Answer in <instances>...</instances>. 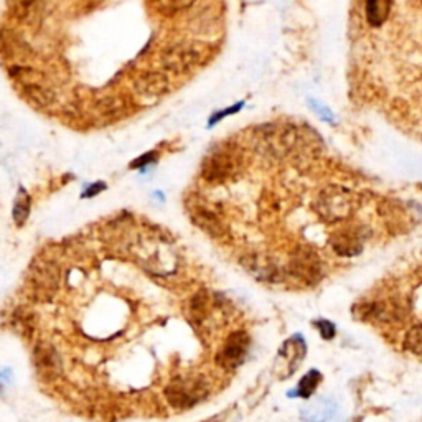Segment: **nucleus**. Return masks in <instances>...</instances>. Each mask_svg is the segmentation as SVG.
<instances>
[{"instance_id":"obj_1","label":"nucleus","mask_w":422,"mask_h":422,"mask_svg":"<svg viewBox=\"0 0 422 422\" xmlns=\"http://www.w3.org/2000/svg\"><path fill=\"white\" fill-rule=\"evenodd\" d=\"M354 195L347 188L331 187L318 195L315 211L323 221L338 223L350 218L354 211Z\"/></svg>"},{"instance_id":"obj_2","label":"nucleus","mask_w":422,"mask_h":422,"mask_svg":"<svg viewBox=\"0 0 422 422\" xmlns=\"http://www.w3.org/2000/svg\"><path fill=\"white\" fill-rule=\"evenodd\" d=\"M208 394V384L205 380L180 378L165 388V398L169 404L178 411H187L203 401Z\"/></svg>"},{"instance_id":"obj_3","label":"nucleus","mask_w":422,"mask_h":422,"mask_svg":"<svg viewBox=\"0 0 422 422\" xmlns=\"http://www.w3.org/2000/svg\"><path fill=\"white\" fill-rule=\"evenodd\" d=\"M240 169L236 152L231 147L211 150L201 165V175L208 183H223L233 178Z\"/></svg>"},{"instance_id":"obj_4","label":"nucleus","mask_w":422,"mask_h":422,"mask_svg":"<svg viewBox=\"0 0 422 422\" xmlns=\"http://www.w3.org/2000/svg\"><path fill=\"white\" fill-rule=\"evenodd\" d=\"M205 60V50L195 43H177L162 53V65L172 73H187Z\"/></svg>"},{"instance_id":"obj_5","label":"nucleus","mask_w":422,"mask_h":422,"mask_svg":"<svg viewBox=\"0 0 422 422\" xmlns=\"http://www.w3.org/2000/svg\"><path fill=\"white\" fill-rule=\"evenodd\" d=\"M305 353H307V343L302 335L295 334L286 340L277 353L276 361V371L279 373L281 380L289 378L299 370V366L305 360Z\"/></svg>"},{"instance_id":"obj_6","label":"nucleus","mask_w":422,"mask_h":422,"mask_svg":"<svg viewBox=\"0 0 422 422\" xmlns=\"http://www.w3.org/2000/svg\"><path fill=\"white\" fill-rule=\"evenodd\" d=\"M60 267L53 263H38L31 267V289L38 300H50L60 287Z\"/></svg>"},{"instance_id":"obj_7","label":"nucleus","mask_w":422,"mask_h":422,"mask_svg":"<svg viewBox=\"0 0 422 422\" xmlns=\"http://www.w3.org/2000/svg\"><path fill=\"white\" fill-rule=\"evenodd\" d=\"M251 348V338L246 331L237 330L224 342L223 348L217 354V363L223 370H236L244 363Z\"/></svg>"},{"instance_id":"obj_8","label":"nucleus","mask_w":422,"mask_h":422,"mask_svg":"<svg viewBox=\"0 0 422 422\" xmlns=\"http://www.w3.org/2000/svg\"><path fill=\"white\" fill-rule=\"evenodd\" d=\"M290 269L299 279L315 284L322 277V263L312 249H299L292 256Z\"/></svg>"},{"instance_id":"obj_9","label":"nucleus","mask_w":422,"mask_h":422,"mask_svg":"<svg viewBox=\"0 0 422 422\" xmlns=\"http://www.w3.org/2000/svg\"><path fill=\"white\" fill-rule=\"evenodd\" d=\"M35 366L40 376H43L45 380H55L61 375V360L60 354L52 345L48 343H40L35 347L33 353Z\"/></svg>"},{"instance_id":"obj_10","label":"nucleus","mask_w":422,"mask_h":422,"mask_svg":"<svg viewBox=\"0 0 422 422\" xmlns=\"http://www.w3.org/2000/svg\"><path fill=\"white\" fill-rule=\"evenodd\" d=\"M336 412H338V404L335 399L323 396L304 406L300 411V419L304 422H329L334 419Z\"/></svg>"},{"instance_id":"obj_11","label":"nucleus","mask_w":422,"mask_h":422,"mask_svg":"<svg viewBox=\"0 0 422 422\" xmlns=\"http://www.w3.org/2000/svg\"><path fill=\"white\" fill-rule=\"evenodd\" d=\"M192 219L195 221L196 226L201 230L210 233L213 236H221L224 233V224L218 213L208 205H193L192 206Z\"/></svg>"},{"instance_id":"obj_12","label":"nucleus","mask_w":422,"mask_h":422,"mask_svg":"<svg viewBox=\"0 0 422 422\" xmlns=\"http://www.w3.org/2000/svg\"><path fill=\"white\" fill-rule=\"evenodd\" d=\"M134 89L143 97H159L169 93L170 83L167 76L160 73H143L134 83Z\"/></svg>"},{"instance_id":"obj_13","label":"nucleus","mask_w":422,"mask_h":422,"mask_svg":"<svg viewBox=\"0 0 422 422\" xmlns=\"http://www.w3.org/2000/svg\"><path fill=\"white\" fill-rule=\"evenodd\" d=\"M363 237L360 235V231L357 230H347V231H340L336 235L331 236V248L335 249L336 254L340 256H357L361 253L363 249Z\"/></svg>"},{"instance_id":"obj_14","label":"nucleus","mask_w":422,"mask_h":422,"mask_svg":"<svg viewBox=\"0 0 422 422\" xmlns=\"http://www.w3.org/2000/svg\"><path fill=\"white\" fill-rule=\"evenodd\" d=\"M366 315L373 318V320H378L383 323H394L399 318H403V312L399 311L396 304H388V302H373L368 307Z\"/></svg>"},{"instance_id":"obj_15","label":"nucleus","mask_w":422,"mask_h":422,"mask_svg":"<svg viewBox=\"0 0 422 422\" xmlns=\"http://www.w3.org/2000/svg\"><path fill=\"white\" fill-rule=\"evenodd\" d=\"M391 0H366V19L373 26L383 25L391 13Z\"/></svg>"},{"instance_id":"obj_16","label":"nucleus","mask_w":422,"mask_h":422,"mask_svg":"<svg viewBox=\"0 0 422 422\" xmlns=\"http://www.w3.org/2000/svg\"><path fill=\"white\" fill-rule=\"evenodd\" d=\"M24 93L29 100L38 107H50L55 102V94L50 88H45L37 83H25Z\"/></svg>"},{"instance_id":"obj_17","label":"nucleus","mask_w":422,"mask_h":422,"mask_svg":"<svg viewBox=\"0 0 422 422\" xmlns=\"http://www.w3.org/2000/svg\"><path fill=\"white\" fill-rule=\"evenodd\" d=\"M322 381V373L318 370H311L307 375H304V378L299 381L297 388L294 391H289V398H304L308 399L315 393Z\"/></svg>"},{"instance_id":"obj_18","label":"nucleus","mask_w":422,"mask_h":422,"mask_svg":"<svg viewBox=\"0 0 422 422\" xmlns=\"http://www.w3.org/2000/svg\"><path fill=\"white\" fill-rule=\"evenodd\" d=\"M40 10H42V3L40 0H19L13 7V13L22 22H33L38 19Z\"/></svg>"},{"instance_id":"obj_19","label":"nucleus","mask_w":422,"mask_h":422,"mask_svg":"<svg viewBox=\"0 0 422 422\" xmlns=\"http://www.w3.org/2000/svg\"><path fill=\"white\" fill-rule=\"evenodd\" d=\"M96 109H97V114H100L101 119L109 120V119L118 118L120 112L124 111V102L120 101L119 97L109 96L97 102Z\"/></svg>"},{"instance_id":"obj_20","label":"nucleus","mask_w":422,"mask_h":422,"mask_svg":"<svg viewBox=\"0 0 422 422\" xmlns=\"http://www.w3.org/2000/svg\"><path fill=\"white\" fill-rule=\"evenodd\" d=\"M30 214V196L25 190H20L19 196H17L15 205H13V221L17 226H22L26 221Z\"/></svg>"},{"instance_id":"obj_21","label":"nucleus","mask_w":422,"mask_h":422,"mask_svg":"<svg viewBox=\"0 0 422 422\" xmlns=\"http://www.w3.org/2000/svg\"><path fill=\"white\" fill-rule=\"evenodd\" d=\"M404 345L416 357H422V323L411 327L404 338Z\"/></svg>"},{"instance_id":"obj_22","label":"nucleus","mask_w":422,"mask_h":422,"mask_svg":"<svg viewBox=\"0 0 422 422\" xmlns=\"http://www.w3.org/2000/svg\"><path fill=\"white\" fill-rule=\"evenodd\" d=\"M157 7L165 15H175V13L187 10L195 3V0H155Z\"/></svg>"},{"instance_id":"obj_23","label":"nucleus","mask_w":422,"mask_h":422,"mask_svg":"<svg viewBox=\"0 0 422 422\" xmlns=\"http://www.w3.org/2000/svg\"><path fill=\"white\" fill-rule=\"evenodd\" d=\"M315 327L318 329V334L323 340H334L336 335V327L334 322L325 320V318H320V320H315Z\"/></svg>"},{"instance_id":"obj_24","label":"nucleus","mask_w":422,"mask_h":422,"mask_svg":"<svg viewBox=\"0 0 422 422\" xmlns=\"http://www.w3.org/2000/svg\"><path fill=\"white\" fill-rule=\"evenodd\" d=\"M311 106L317 111V114L320 116L323 120L335 124V116H334V112L329 109V107H325L323 104H320V102H315L313 100H311Z\"/></svg>"},{"instance_id":"obj_25","label":"nucleus","mask_w":422,"mask_h":422,"mask_svg":"<svg viewBox=\"0 0 422 422\" xmlns=\"http://www.w3.org/2000/svg\"><path fill=\"white\" fill-rule=\"evenodd\" d=\"M242 107V102H240V104H236V106H233V107H228V109H224V111H219V112H217V114L213 116V118L210 119V125H213L214 123H217V120H221L223 118H226V116H230V114H235V112H237Z\"/></svg>"},{"instance_id":"obj_26","label":"nucleus","mask_w":422,"mask_h":422,"mask_svg":"<svg viewBox=\"0 0 422 422\" xmlns=\"http://www.w3.org/2000/svg\"><path fill=\"white\" fill-rule=\"evenodd\" d=\"M154 160H155V152H149V154L142 155L141 159H137L136 162H132V169L143 167V165H150Z\"/></svg>"},{"instance_id":"obj_27","label":"nucleus","mask_w":422,"mask_h":422,"mask_svg":"<svg viewBox=\"0 0 422 422\" xmlns=\"http://www.w3.org/2000/svg\"><path fill=\"white\" fill-rule=\"evenodd\" d=\"M104 188H106L104 183H96V185H93L91 188H88V192L84 193V196H93V195H96L97 192H100V190H104Z\"/></svg>"},{"instance_id":"obj_28","label":"nucleus","mask_w":422,"mask_h":422,"mask_svg":"<svg viewBox=\"0 0 422 422\" xmlns=\"http://www.w3.org/2000/svg\"><path fill=\"white\" fill-rule=\"evenodd\" d=\"M13 376H12V371L10 368H0V381H12Z\"/></svg>"},{"instance_id":"obj_29","label":"nucleus","mask_w":422,"mask_h":422,"mask_svg":"<svg viewBox=\"0 0 422 422\" xmlns=\"http://www.w3.org/2000/svg\"><path fill=\"white\" fill-rule=\"evenodd\" d=\"M203 422H221V419H218V417H211V419L203 421Z\"/></svg>"}]
</instances>
